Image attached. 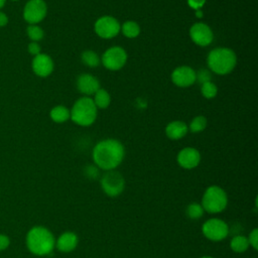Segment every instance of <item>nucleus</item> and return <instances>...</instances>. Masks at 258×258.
Masks as SVG:
<instances>
[{"instance_id":"f3484780","label":"nucleus","mask_w":258,"mask_h":258,"mask_svg":"<svg viewBox=\"0 0 258 258\" xmlns=\"http://www.w3.org/2000/svg\"><path fill=\"white\" fill-rule=\"evenodd\" d=\"M188 131L187 125L180 120L169 122L165 127V135L171 140H178L183 138Z\"/></svg>"},{"instance_id":"72a5a7b5","label":"nucleus","mask_w":258,"mask_h":258,"mask_svg":"<svg viewBox=\"0 0 258 258\" xmlns=\"http://www.w3.org/2000/svg\"><path fill=\"white\" fill-rule=\"evenodd\" d=\"M195 14H196V17H197V18H199V19L203 18V16H204V13H203V11H202L201 9H198V10H196Z\"/></svg>"},{"instance_id":"f8f14e48","label":"nucleus","mask_w":258,"mask_h":258,"mask_svg":"<svg viewBox=\"0 0 258 258\" xmlns=\"http://www.w3.org/2000/svg\"><path fill=\"white\" fill-rule=\"evenodd\" d=\"M170 79L176 87L188 88L196 83V71L188 66H180L172 71Z\"/></svg>"},{"instance_id":"aec40b11","label":"nucleus","mask_w":258,"mask_h":258,"mask_svg":"<svg viewBox=\"0 0 258 258\" xmlns=\"http://www.w3.org/2000/svg\"><path fill=\"white\" fill-rule=\"evenodd\" d=\"M249 242L247 237L243 235H237L232 238L230 242V248L235 253H244L249 248Z\"/></svg>"},{"instance_id":"412c9836","label":"nucleus","mask_w":258,"mask_h":258,"mask_svg":"<svg viewBox=\"0 0 258 258\" xmlns=\"http://www.w3.org/2000/svg\"><path fill=\"white\" fill-rule=\"evenodd\" d=\"M120 31L127 38H136L140 34V26L133 20H127L122 24Z\"/></svg>"},{"instance_id":"bb28decb","label":"nucleus","mask_w":258,"mask_h":258,"mask_svg":"<svg viewBox=\"0 0 258 258\" xmlns=\"http://www.w3.org/2000/svg\"><path fill=\"white\" fill-rule=\"evenodd\" d=\"M212 80L211 72L208 69H201L198 72H196V82L200 83L201 85L207 82H210Z\"/></svg>"},{"instance_id":"6e6552de","label":"nucleus","mask_w":258,"mask_h":258,"mask_svg":"<svg viewBox=\"0 0 258 258\" xmlns=\"http://www.w3.org/2000/svg\"><path fill=\"white\" fill-rule=\"evenodd\" d=\"M127 58V52L123 47L111 46L103 53L101 62L107 70L116 72L121 70L125 66Z\"/></svg>"},{"instance_id":"c85d7f7f","label":"nucleus","mask_w":258,"mask_h":258,"mask_svg":"<svg viewBox=\"0 0 258 258\" xmlns=\"http://www.w3.org/2000/svg\"><path fill=\"white\" fill-rule=\"evenodd\" d=\"M27 50H28V52H29L31 55H33V56H35V55L41 53V47H40V45L38 44V42H35V41H31V42L28 43V45H27Z\"/></svg>"},{"instance_id":"423d86ee","label":"nucleus","mask_w":258,"mask_h":258,"mask_svg":"<svg viewBox=\"0 0 258 258\" xmlns=\"http://www.w3.org/2000/svg\"><path fill=\"white\" fill-rule=\"evenodd\" d=\"M101 187L105 195L111 198H116L120 196L125 188L124 177L115 169L108 170L101 178Z\"/></svg>"},{"instance_id":"c756f323","label":"nucleus","mask_w":258,"mask_h":258,"mask_svg":"<svg viewBox=\"0 0 258 258\" xmlns=\"http://www.w3.org/2000/svg\"><path fill=\"white\" fill-rule=\"evenodd\" d=\"M99 168L96 166V165H88L86 166L85 168V173L88 177H91V178H95L98 176L99 174Z\"/></svg>"},{"instance_id":"dca6fc26","label":"nucleus","mask_w":258,"mask_h":258,"mask_svg":"<svg viewBox=\"0 0 258 258\" xmlns=\"http://www.w3.org/2000/svg\"><path fill=\"white\" fill-rule=\"evenodd\" d=\"M79 244V238L76 233L67 231L59 235L55 240V247L59 252L70 253L73 252Z\"/></svg>"},{"instance_id":"9b49d317","label":"nucleus","mask_w":258,"mask_h":258,"mask_svg":"<svg viewBox=\"0 0 258 258\" xmlns=\"http://www.w3.org/2000/svg\"><path fill=\"white\" fill-rule=\"evenodd\" d=\"M189 37L195 44L206 47L213 42L214 32L208 24L204 22H196L189 28Z\"/></svg>"},{"instance_id":"a878e982","label":"nucleus","mask_w":258,"mask_h":258,"mask_svg":"<svg viewBox=\"0 0 258 258\" xmlns=\"http://www.w3.org/2000/svg\"><path fill=\"white\" fill-rule=\"evenodd\" d=\"M204 209L199 203H191L186 208V215L191 220H199L204 215Z\"/></svg>"},{"instance_id":"e433bc0d","label":"nucleus","mask_w":258,"mask_h":258,"mask_svg":"<svg viewBox=\"0 0 258 258\" xmlns=\"http://www.w3.org/2000/svg\"><path fill=\"white\" fill-rule=\"evenodd\" d=\"M10 1H14L15 2V1H18V0H10Z\"/></svg>"},{"instance_id":"f03ea898","label":"nucleus","mask_w":258,"mask_h":258,"mask_svg":"<svg viewBox=\"0 0 258 258\" xmlns=\"http://www.w3.org/2000/svg\"><path fill=\"white\" fill-rule=\"evenodd\" d=\"M26 247L30 253L36 256H45L55 247L53 234L43 226H34L26 234Z\"/></svg>"},{"instance_id":"ddd939ff","label":"nucleus","mask_w":258,"mask_h":258,"mask_svg":"<svg viewBox=\"0 0 258 258\" xmlns=\"http://www.w3.org/2000/svg\"><path fill=\"white\" fill-rule=\"evenodd\" d=\"M201 153L194 147L182 148L176 156L178 165L184 169H194L201 162Z\"/></svg>"},{"instance_id":"393cba45","label":"nucleus","mask_w":258,"mask_h":258,"mask_svg":"<svg viewBox=\"0 0 258 258\" xmlns=\"http://www.w3.org/2000/svg\"><path fill=\"white\" fill-rule=\"evenodd\" d=\"M201 93H202L204 98H206V99H213L218 94V88H217L215 83L210 81V82L202 84V86H201Z\"/></svg>"},{"instance_id":"4be33fe9","label":"nucleus","mask_w":258,"mask_h":258,"mask_svg":"<svg viewBox=\"0 0 258 258\" xmlns=\"http://www.w3.org/2000/svg\"><path fill=\"white\" fill-rule=\"evenodd\" d=\"M81 59L84 64H86L87 67H90V68L98 67L101 62V59H100L98 53L92 49H87V50L83 51V53L81 55Z\"/></svg>"},{"instance_id":"6ab92c4d","label":"nucleus","mask_w":258,"mask_h":258,"mask_svg":"<svg viewBox=\"0 0 258 258\" xmlns=\"http://www.w3.org/2000/svg\"><path fill=\"white\" fill-rule=\"evenodd\" d=\"M93 102L97 109H106L111 103V96L107 90L100 88L94 95Z\"/></svg>"},{"instance_id":"c9c22d12","label":"nucleus","mask_w":258,"mask_h":258,"mask_svg":"<svg viewBox=\"0 0 258 258\" xmlns=\"http://www.w3.org/2000/svg\"><path fill=\"white\" fill-rule=\"evenodd\" d=\"M200 258H214V257H212V256H202Z\"/></svg>"},{"instance_id":"7c9ffc66","label":"nucleus","mask_w":258,"mask_h":258,"mask_svg":"<svg viewBox=\"0 0 258 258\" xmlns=\"http://www.w3.org/2000/svg\"><path fill=\"white\" fill-rule=\"evenodd\" d=\"M207 0H186L187 5L194 9V10H198V9H202L203 6L205 5Z\"/></svg>"},{"instance_id":"20e7f679","label":"nucleus","mask_w":258,"mask_h":258,"mask_svg":"<svg viewBox=\"0 0 258 258\" xmlns=\"http://www.w3.org/2000/svg\"><path fill=\"white\" fill-rule=\"evenodd\" d=\"M72 121L79 126H91L97 119L98 109L91 97L83 96L79 98L70 110Z\"/></svg>"},{"instance_id":"9d476101","label":"nucleus","mask_w":258,"mask_h":258,"mask_svg":"<svg viewBox=\"0 0 258 258\" xmlns=\"http://www.w3.org/2000/svg\"><path fill=\"white\" fill-rule=\"evenodd\" d=\"M47 14L44 0H28L23 8V18L28 24H38Z\"/></svg>"},{"instance_id":"0eeeda50","label":"nucleus","mask_w":258,"mask_h":258,"mask_svg":"<svg viewBox=\"0 0 258 258\" xmlns=\"http://www.w3.org/2000/svg\"><path fill=\"white\" fill-rule=\"evenodd\" d=\"M94 30L99 37L103 39H111L119 34L121 25L115 17L104 15L95 21Z\"/></svg>"},{"instance_id":"cd10ccee","label":"nucleus","mask_w":258,"mask_h":258,"mask_svg":"<svg viewBox=\"0 0 258 258\" xmlns=\"http://www.w3.org/2000/svg\"><path fill=\"white\" fill-rule=\"evenodd\" d=\"M247 239H248L249 245H250L254 250H257V248H258V230H257V228L253 229V230L250 232V234H249V236L247 237Z\"/></svg>"},{"instance_id":"f704fd0d","label":"nucleus","mask_w":258,"mask_h":258,"mask_svg":"<svg viewBox=\"0 0 258 258\" xmlns=\"http://www.w3.org/2000/svg\"><path fill=\"white\" fill-rule=\"evenodd\" d=\"M5 3H6V0H0V9L4 7Z\"/></svg>"},{"instance_id":"4468645a","label":"nucleus","mask_w":258,"mask_h":258,"mask_svg":"<svg viewBox=\"0 0 258 258\" xmlns=\"http://www.w3.org/2000/svg\"><path fill=\"white\" fill-rule=\"evenodd\" d=\"M54 63L52 58L45 53H39L35 55L31 62V69L33 73L39 78H46L53 72Z\"/></svg>"},{"instance_id":"473e14b6","label":"nucleus","mask_w":258,"mask_h":258,"mask_svg":"<svg viewBox=\"0 0 258 258\" xmlns=\"http://www.w3.org/2000/svg\"><path fill=\"white\" fill-rule=\"evenodd\" d=\"M8 21H9L8 16L4 12L0 11V27H5L8 24Z\"/></svg>"},{"instance_id":"7ed1b4c3","label":"nucleus","mask_w":258,"mask_h":258,"mask_svg":"<svg viewBox=\"0 0 258 258\" xmlns=\"http://www.w3.org/2000/svg\"><path fill=\"white\" fill-rule=\"evenodd\" d=\"M237 55L229 47H216L207 56V66L210 72L224 76L230 74L236 67Z\"/></svg>"},{"instance_id":"1a4fd4ad","label":"nucleus","mask_w":258,"mask_h":258,"mask_svg":"<svg viewBox=\"0 0 258 258\" xmlns=\"http://www.w3.org/2000/svg\"><path fill=\"white\" fill-rule=\"evenodd\" d=\"M202 232L204 236L210 241L219 242L228 236L229 226L225 221L221 219L212 218L203 224Z\"/></svg>"},{"instance_id":"a211bd4d","label":"nucleus","mask_w":258,"mask_h":258,"mask_svg":"<svg viewBox=\"0 0 258 258\" xmlns=\"http://www.w3.org/2000/svg\"><path fill=\"white\" fill-rule=\"evenodd\" d=\"M49 117L55 123H63L70 119L71 112L66 106L57 105L51 108L49 112Z\"/></svg>"},{"instance_id":"2f4dec72","label":"nucleus","mask_w":258,"mask_h":258,"mask_svg":"<svg viewBox=\"0 0 258 258\" xmlns=\"http://www.w3.org/2000/svg\"><path fill=\"white\" fill-rule=\"evenodd\" d=\"M10 245V239L5 234H0V252L6 250Z\"/></svg>"},{"instance_id":"5701e85b","label":"nucleus","mask_w":258,"mask_h":258,"mask_svg":"<svg viewBox=\"0 0 258 258\" xmlns=\"http://www.w3.org/2000/svg\"><path fill=\"white\" fill-rule=\"evenodd\" d=\"M208 121L207 118L203 115H199L196 116L189 123V125H187L188 130L192 133H199L202 132L203 130H205V128L207 127Z\"/></svg>"},{"instance_id":"39448f33","label":"nucleus","mask_w":258,"mask_h":258,"mask_svg":"<svg viewBox=\"0 0 258 258\" xmlns=\"http://www.w3.org/2000/svg\"><path fill=\"white\" fill-rule=\"evenodd\" d=\"M201 205L209 214L222 213L228 205L227 192L219 185H210L203 195Z\"/></svg>"},{"instance_id":"b1692460","label":"nucleus","mask_w":258,"mask_h":258,"mask_svg":"<svg viewBox=\"0 0 258 258\" xmlns=\"http://www.w3.org/2000/svg\"><path fill=\"white\" fill-rule=\"evenodd\" d=\"M26 33L31 41L38 42L44 36V31L37 24H29L26 28Z\"/></svg>"},{"instance_id":"f257e3e1","label":"nucleus","mask_w":258,"mask_h":258,"mask_svg":"<svg viewBox=\"0 0 258 258\" xmlns=\"http://www.w3.org/2000/svg\"><path fill=\"white\" fill-rule=\"evenodd\" d=\"M95 165L105 171L117 168L125 157V147L121 141L107 138L99 141L92 152Z\"/></svg>"},{"instance_id":"2eb2a0df","label":"nucleus","mask_w":258,"mask_h":258,"mask_svg":"<svg viewBox=\"0 0 258 258\" xmlns=\"http://www.w3.org/2000/svg\"><path fill=\"white\" fill-rule=\"evenodd\" d=\"M77 89L86 97L93 96L100 89L99 80L92 74H82L77 79Z\"/></svg>"}]
</instances>
